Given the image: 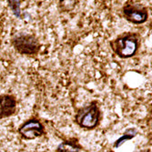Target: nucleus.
Instances as JSON below:
<instances>
[{"instance_id": "6", "label": "nucleus", "mask_w": 152, "mask_h": 152, "mask_svg": "<svg viewBox=\"0 0 152 152\" xmlns=\"http://www.w3.org/2000/svg\"><path fill=\"white\" fill-rule=\"evenodd\" d=\"M18 111V99L14 95H0V119L13 117Z\"/></svg>"}, {"instance_id": "9", "label": "nucleus", "mask_w": 152, "mask_h": 152, "mask_svg": "<svg viewBox=\"0 0 152 152\" xmlns=\"http://www.w3.org/2000/svg\"><path fill=\"white\" fill-rule=\"evenodd\" d=\"M22 1H8V7L17 18H20V6Z\"/></svg>"}, {"instance_id": "7", "label": "nucleus", "mask_w": 152, "mask_h": 152, "mask_svg": "<svg viewBox=\"0 0 152 152\" xmlns=\"http://www.w3.org/2000/svg\"><path fill=\"white\" fill-rule=\"evenodd\" d=\"M84 148L80 144L78 137H69L62 141L56 148L55 152H81Z\"/></svg>"}, {"instance_id": "3", "label": "nucleus", "mask_w": 152, "mask_h": 152, "mask_svg": "<svg viewBox=\"0 0 152 152\" xmlns=\"http://www.w3.org/2000/svg\"><path fill=\"white\" fill-rule=\"evenodd\" d=\"M10 44L16 52L26 57H37L41 49L39 38L34 34L18 33L11 37Z\"/></svg>"}, {"instance_id": "5", "label": "nucleus", "mask_w": 152, "mask_h": 152, "mask_svg": "<svg viewBox=\"0 0 152 152\" xmlns=\"http://www.w3.org/2000/svg\"><path fill=\"white\" fill-rule=\"evenodd\" d=\"M18 133L23 140H34L46 135V128L39 118H30L18 127Z\"/></svg>"}, {"instance_id": "4", "label": "nucleus", "mask_w": 152, "mask_h": 152, "mask_svg": "<svg viewBox=\"0 0 152 152\" xmlns=\"http://www.w3.org/2000/svg\"><path fill=\"white\" fill-rule=\"evenodd\" d=\"M121 17L134 25H142L148 20V8L134 1H127L120 10Z\"/></svg>"}, {"instance_id": "1", "label": "nucleus", "mask_w": 152, "mask_h": 152, "mask_svg": "<svg viewBox=\"0 0 152 152\" xmlns=\"http://www.w3.org/2000/svg\"><path fill=\"white\" fill-rule=\"evenodd\" d=\"M141 46V36L137 32H124L109 41V47L121 59L135 57Z\"/></svg>"}, {"instance_id": "2", "label": "nucleus", "mask_w": 152, "mask_h": 152, "mask_svg": "<svg viewBox=\"0 0 152 152\" xmlns=\"http://www.w3.org/2000/svg\"><path fill=\"white\" fill-rule=\"evenodd\" d=\"M101 120L102 112L98 100H92L86 106L76 109L74 122L80 129L94 130L100 125Z\"/></svg>"}, {"instance_id": "8", "label": "nucleus", "mask_w": 152, "mask_h": 152, "mask_svg": "<svg viewBox=\"0 0 152 152\" xmlns=\"http://www.w3.org/2000/svg\"><path fill=\"white\" fill-rule=\"evenodd\" d=\"M137 135V129L136 128H129L128 129H126L124 131V133L122 134V136L118 139L114 144H113V148H118L119 147H121L123 144H125L127 141L131 140L132 139Z\"/></svg>"}]
</instances>
